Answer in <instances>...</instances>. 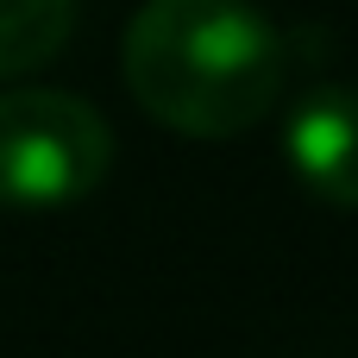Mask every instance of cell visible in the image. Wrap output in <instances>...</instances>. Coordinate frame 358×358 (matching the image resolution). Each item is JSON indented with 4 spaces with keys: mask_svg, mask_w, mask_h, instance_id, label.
I'll return each instance as SVG.
<instances>
[{
    "mask_svg": "<svg viewBox=\"0 0 358 358\" xmlns=\"http://www.w3.org/2000/svg\"><path fill=\"white\" fill-rule=\"evenodd\" d=\"M76 6L82 0H0V76L44 69L76 31Z\"/></svg>",
    "mask_w": 358,
    "mask_h": 358,
    "instance_id": "277c9868",
    "label": "cell"
},
{
    "mask_svg": "<svg viewBox=\"0 0 358 358\" xmlns=\"http://www.w3.org/2000/svg\"><path fill=\"white\" fill-rule=\"evenodd\" d=\"M132 101L182 138L264 126L289 82V44L258 0H145L120 38Z\"/></svg>",
    "mask_w": 358,
    "mask_h": 358,
    "instance_id": "6da1fadb",
    "label": "cell"
},
{
    "mask_svg": "<svg viewBox=\"0 0 358 358\" xmlns=\"http://www.w3.org/2000/svg\"><path fill=\"white\" fill-rule=\"evenodd\" d=\"M113 170V126L63 88L0 94V208L57 214L94 195Z\"/></svg>",
    "mask_w": 358,
    "mask_h": 358,
    "instance_id": "7a4b0ae2",
    "label": "cell"
},
{
    "mask_svg": "<svg viewBox=\"0 0 358 358\" xmlns=\"http://www.w3.org/2000/svg\"><path fill=\"white\" fill-rule=\"evenodd\" d=\"M283 164L321 208L358 214V88L352 82L308 88L289 107V120H283Z\"/></svg>",
    "mask_w": 358,
    "mask_h": 358,
    "instance_id": "3957f363",
    "label": "cell"
}]
</instances>
